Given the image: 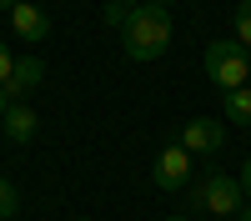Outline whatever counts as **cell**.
<instances>
[{"label": "cell", "mask_w": 251, "mask_h": 221, "mask_svg": "<svg viewBox=\"0 0 251 221\" xmlns=\"http://www.w3.org/2000/svg\"><path fill=\"white\" fill-rule=\"evenodd\" d=\"M236 181H241V191H246V201H251V156L241 161V171H236Z\"/></svg>", "instance_id": "obj_14"}, {"label": "cell", "mask_w": 251, "mask_h": 221, "mask_svg": "<svg viewBox=\"0 0 251 221\" xmlns=\"http://www.w3.org/2000/svg\"><path fill=\"white\" fill-rule=\"evenodd\" d=\"M221 106H226V121H231V126H251V86L226 91V96H221Z\"/></svg>", "instance_id": "obj_9"}, {"label": "cell", "mask_w": 251, "mask_h": 221, "mask_svg": "<svg viewBox=\"0 0 251 221\" xmlns=\"http://www.w3.org/2000/svg\"><path fill=\"white\" fill-rule=\"evenodd\" d=\"M75 221H96V216H75Z\"/></svg>", "instance_id": "obj_20"}, {"label": "cell", "mask_w": 251, "mask_h": 221, "mask_svg": "<svg viewBox=\"0 0 251 221\" xmlns=\"http://www.w3.org/2000/svg\"><path fill=\"white\" fill-rule=\"evenodd\" d=\"M216 221H236V216H216Z\"/></svg>", "instance_id": "obj_21"}, {"label": "cell", "mask_w": 251, "mask_h": 221, "mask_svg": "<svg viewBox=\"0 0 251 221\" xmlns=\"http://www.w3.org/2000/svg\"><path fill=\"white\" fill-rule=\"evenodd\" d=\"M10 25H15V35L25 40V46H40V40H50V15L40 10V5H25V0L10 10Z\"/></svg>", "instance_id": "obj_6"}, {"label": "cell", "mask_w": 251, "mask_h": 221, "mask_svg": "<svg viewBox=\"0 0 251 221\" xmlns=\"http://www.w3.org/2000/svg\"><path fill=\"white\" fill-rule=\"evenodd\" d=\"M15 5H20V0H0V10H15Z\"/></svg>", "instance_id": "obj_18"}, {"label": "cell", "mask_w": 251, "mask_h": 221, "mask_svg": "<svg viewBox=\"0 0 251 221\" xmlns=\"http://www.w3.org/2000/svg\"><path fill=\"white\" fill-rule=\"evenodd\" d=\"M171 10L166 5H131V15H126L121 25V46L131 60H161L166 50H171Z\"/></svg>", "instance_id": "obj_1"}, {"label": "cell", "mask_w": 251, "mask_h": 221, "mask_svg": "<svg viewBox=\"0 0 251 221\" xmlns=\"http://www.w3.org/2000/svg\"><path fill=\"white\" fill-rule=\"evenodd\" d=\"M236 221H251V201H246V206H241V211H236Z\"/></svg>", "instance_id": "obj_16"}, {"label": "cell", "mask_w": 251, "mask_h": 221, "mask_svg": "<svg viewBox=\"0 0 251 221\" xmlns=\"http://www.w3.org/2000/svg\"><path fill=\"white\" fill-rule=\"evenodd\" d=\"M136 5H166V10H171V0H136Z\"/></svg>", "instance_id": "obj_17"}, {"label": "cell", "mask_w": 251, "mask_h": 221, "mask_svg": "<svg viewBox=\"0 0 251 221\" xmlns=\"http://www.w3.org/2000/svg\"><path fill=\"white\" fill-rule=\"evenodd\" d=\"M126 15H131V0H106V25H126Z\"/></svg>", "instance_id": "obj_12"}, {"label": "cell", "mask_w": 251, "mask_h": 221, "mask_svg": "<svg viewBox=\"0 0 251 221\" xmlns=\"http://www.w3.org/2000/svg\"><path fill=\"white\" fill-rule=\"evenodd\" d=\"M5 111H10V96H5V86H0V121H5Z\"/></svg>", "instance_id": "obj_15"}, {"label": "cell", "mask_w": 251, "mask_h": 221, "mask_svg": "<svg viewBox=\"0 0 251 221\" xmlns=\"http://www.w3.org/2000/svg\"><path fill=\"white\" fill-rule=\"evenodd\" d=\"M40 80H46V60H40V55H15V71L5 80V96L20 100V96H30Z\"/></svg>", "instance_id": "obj_7"}, {"label": "cell", "mask_w": 251, "mask_h": 221, "mask_svg": "<svg viewBox=\"0 0 251 221\" xmlns=\"http://www.w3.org/2000/svg\"><path fill=\"white\" fill-rule=\"evenodd\" d=\"M10 71H15V55H10V46H5V40H0V86L10 80Z\"/></svg>", "instance_id": "obj_13"}, {"label": "cell", "mask_w": 251, "mask_h": 221, "mask_svg": "<svg viewBox=\"0 0 251 221\" xmlns=\"http://www.w3.org/2000/svg\"><path fill=\"white\" fill-rule=\"evenodd\" d=\"M236 40L251 50V0H241V10H236Z\"/></svg>", "instance_id": "obj_11"}, {"label": "cell", "mask_w": 251, "mask_h": 221, "mask_svg": "<svg viewBox=\"0 0 251 221\" xmlns=\"http://www.w3.org/2000/svg\"><path fill=\"white\" fill-rule=\"evenodd\" d=\"M151 181L161 191H181L186 181H191V151H186L181 141H176V146H161L156 161H151Z\"/></svg>", "instance_id": "obj_4"}, {"label": "cell", "mask_w": 251, "mask_h": 221, "mask_svg": "<svg viewBox=\"0 0 251 221\" xmlns=\"http://www.w3.org/2000/svg\"><path fill=\"white\" fill-rule=\"evenodd\" d=\"M15 211H20V191L10 186V181H5V176H0V221H10Z\"/></svg>", "instance_id": "obj_10"}, {"label": "cell", "mask_w": 251, "mask_h": 221, "mask_svg": "<svg viewBox=\"0 0 251 221\" xmlns=\"http://www.w3.org/2000/svg\"><path fill=\"white\" fill-rule=\"evenodd\" d=\"M161 221H191V216H161Z\"/></svg>", "instance_id": "obj_19"}, {"label": "cell", "mask_w": 251, "mask_h": 221, "mask_svg": "<svg viewBox=\"0 0 251 221\" xmlns=\"http://www.w3.org/2000/svg\"><path fill=\"white\" fill-rule=\"evenodd\" d=\"M201 71H206V80H211V86H221V91H241L246 80H251V50L241 46V40H211V46H206V55H201Z\"/></svg>", "instance_id": "obj_2"}, {"label": "cell", "mask_w": 251, "mask_h": 221, "mask_svg": "<svg viewBox=\"0 0 251 221\" xmlns=\"http://www.w3.org/2000/svg\"><path fill=\"white\" fill-rule=\"evenodd\" d=\"M0 131H5L15 146H30L35 131H40V116L25 106V100H10V111H5V121H0Z\"/></svg>", "instance_id": "obj_8"}, {"label": "cell", "mask_w": 251, "mask_h": 221, "mask_svg": "<svg viewBox=\"0 0 251 221\" xmlns=\"http://www.w3.org/2000/svg\"><path fill=\"white\" fill-rule=\"evenodd\" d=\"M196 206H206L211 216H236L246 206V191H241L236 176L211 171V176H201V186H196Z\"/></svg>", "instance_id": "obj_3"}, {"label": "cell", "mask_w": 251, "mask_h": 221, "mask_svg": "<svg viewBox=\"0 0 251 221\" xmlns=\"http://www.w3.org/2000/svg\"><path fill=\"white\" fill-rule=\"evenodd\" d=\"M181 146L191 151V156H216L226 146V126L211 116H191L186 121V131H181Z\"/></svg>", "instance_id": "obj_5"}]
</instances>
